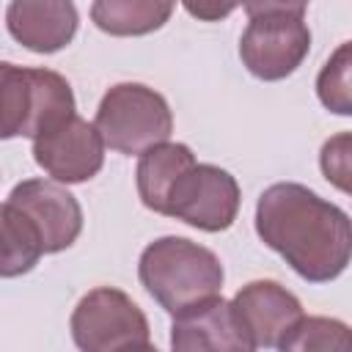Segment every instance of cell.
Here are the masks:
<instances>
[{
  "label": "cell",
  "instance_id": "1",
  "mask_svg": "<svg viewBox=\"0 0 352 352\" xmlns=\"http://www.w3.org/2000/svg\"><path fill=\"white\" fill-rule=\"evenodd\" d=\"M256 234L302 280H336L352 256L349 214L297 182H278L258 195Z\"/></svg>",
  "mask_w": 352,
  "mask_h": 352
},
{
  "label": "cell",
  "instance_id": "2",
  "mask_svg": "<svg viewBox=\"0 0 352 352\" xmlns=\"http://www.w3.org/2000/svg\"><path fill=\"white\" fill-rule=\"evenodd\" d=\"M138 278L154 302L176 316L204 300L217 297L226 272L209 248L184 236H160L143 248Z\"/></svg>",
  "mask_w": 352,
  "mask_h": 352
},
{
  "label": "cell",
  "instance_id": "3",
  "mask_svg": "<svg viewBox=\"0 0 352 352\" xmlns=\"http://www.w3.org/2000/svg\"><path fill=\"white\" fill-rule=\"evenodd\" d=\"M248 28L239 38V58L245 69L275 82L297 72L311 50V30L305 25L302 3H245Z\"/></svg>",
  "mask_w": 352,
  "mask_h": 352
},
{
  "label": "cell",
  "instance_id": "4",
  "mask_svg": "<svg viewBox=\"0 0 352 352\" xmlns=\"http://www.w3.org/2000/svg\"><path fill=\"white\" fill-rule=\"evenodd\" d=\"M94 126L102 143L113 151L143 154L168 143L173 132V113L160 91L143 82H118L102 96Z\"/></svg>",
  "mask_w": 352,
  "mask_h": 352
},
{
  "label": "cell",
  "instance_id": "5",
  "mask_svg": "<svg viewBox=\"0 0 352 352\" xmlns=\"http://www.w3.org/2000/svg\"><path fill=\"white\" fill-rule=\"evenodd\" d=\"M72 338L80 352H124L148 344V319L140 305L113 286L91 289L72 311Z\"/></svg>",
  "mask_w": 352,
  "mask_h": 352
},
{
  "label": "cell",
  "instance_id": "6",
  "mask_svg": "<svg viewBox=\"0 0 352 352\" xmlns=\"http://www.w3.org/2000/svg\"><path fill=\"white\" fill-rule=\"evenodd\" d=\"M239 212V184L236 179L209 162H195L170 187L165 198L168 217H176L201 231H226Z\"/></svg>",
  "mask_w": 352,
  "mask_h": 352
},
{
  "label": "cell",
  "instance_id": "7",
  "mask_svg": "<svg viewBox=\"0 0 352 352\" xmlns=\"http://www.w3.org/2000/svg\"><path fill=\"white\" fill-rule=\"evenodd\" d=\"M6 204L33 223L44 253H60L72 248L82 231L80 201L58 182L25 179L11 190Z\"/></svg>",
  "mask_w": 352,
  "mask_h": 352
},
{
  "label": "cell",
  "instance_id": "8",
  "mask_svg": "<svg viewBox=\"0 0 352 352\" xmlns=\"http://www.w3.org/2000/svg\"><path fill=\"white\" fill-rule=\"evenodd\" d=\"M36 165L58 184H80L94 179L104 165V143L94 124L72 116L52 132L33 140Z\"/></svg>",
  "mask_w": 352,
  "mask_h": 352
},
{
  "label": "cell",
  "instance_id": "9",
  "mask_svg": "<svg viewBox=\"0 0 352 352\" xmlns=\"http://www.w3.org/2000/svg\"><path fill=\"white\" fill-rule=\"evenodd\" d=\"M170 352H256L236 308L212 297L173 316Z\"/></svg>",
  "mask_w": 352,
  "mask_h": 352
},
{
  "label": "cell",
  "instance_id": "10",
  "mask_svg": "<svg viewBox=\"0 0 352 352\" xmlns=\"http://www.w3.org/2000/svg\"><path fill=\"white\" fill-rule=\"evenodd\" d=\"M231 305L236 308L253 344L264 349L278 346V341L292 330V324L305 316L300 300L278 280L245 283L231 300Z\"/></svg>",
  "mask_w": 352,
  "mask_h": 352
},
{
  "label": "cell",
  "instance_id": "11",
  "mask_svg": "<svg viewBox=\"0 0 352 352\" xmlns=\"http://www.w3.org/2000/svg\"><path fill=\"white\" fill-rule=\"evenodd\" d=\"M80 16L74 3L60 0H14L6 8L8 33L30 52L50 55L63 50L77 33Z\"/></svg>",
  "mask_w": 352,
  "mask_h": 352
},
{
  "label": "cell",
  "instance_id": "12",
  "mask_svg": "<svg viewBox=\"0 0 352 352\" xmlns=\"http://www.w3.org/2000/svg\"><path fill=\"white\" fill-rule=\"evenodd\" d=\"M192 165H195V154L184 143H160V146L143 151L138 160V170H135L140 201L151 212L162 214L165 198H168L173 182Z\"/></svg>",
  "mask_w": 352,
  "mask_h": 352
},
{
  "label": "cell",
  "instance_id": "13",
  "mask_svg": "<svg viewBox=\"0 0 352 352\" xmlns=\"http://www.w3.org/2000/svg\"><path fill=\"white\" fill-rule=\"evenodd\" d=\"M77 116V102L66 77L52 69H30V116L22 138H41Z\"/></svg>",
  "mask_w": 352,
  "mask_h": 352
},
{
  "label": "cell",
  "instance_id": "14",
  "mask_svg": "<svg viewBox=\"0 0 352 352\" xmlns=\"http://www.w3.org/2000/svg\"><path fill=\"white\" fill-rule=\"evenodd\" d=\"M173 14V3L157 0H99L91 6V19L110 36H146L160 30Z\"/></svg>",
  "mask_w": 352,
  "mask_h": 352
},
{
  "label": "cell",
  "instance_id": "15",
  "mask_svg": "<svg viewBox=\"0 0 352 352\" xmlns=\"http://www.w3.org/2000/svg\"><path fill=\"white\" fill-rule=\"evenodd\" d=\"M41 253L33 223L11 204H0V278H19L30 272Z\"/></svg>",
  "mask_w": 352,
  "mask_h": 352
},
{
  "label": "cell",
  "instance_id": "16",
  "mask_svg": "<svg viewBox=\"0 0 352 352\" xmlns=\"http://www.w3.org/2000/svg\"><path fill=\"white\" fill-rule=\"evenodd\" d=\"M278 352H352L349 327L330 316H302L278 341Z\"/></svg>",
  "mask_w": 352,
  "mask_h": 352
},
{
  "label": "cell",
  "instance_id": "17",
  "mask_svg": "<svg viewBox=\"0 0 352 352\" xmlns=\"http://www.w3.org/2000/svg\"><path fill=\"white\" fill-rule=\"evenodd\" d=\"M30 116V69L0 60V140L25 135Z\"/></svg>",
  "mask_w": 352,
  "mask_h": 352
},
{
  "label": "cell",
  "instance_id": "18",
  "mask_svg": "<svg viewBox=\"0 0 352 352\" xmlns=\"http://www.w3.org/2000/svg\"><path fill=\"white\" fill-rule=\"evenodd\" d=\"M349 41H344L333 55L330 60L324 63V69L319 72L316 77V94H319V102L338 113V116H349L352 113V96H349Z\"/></svg>",
  "mask_w": 352,
  "mask_h": 352
},
{
  "label": "cell",
  "instance_id": "19",
  "mask_svg": "<svg viewBox=\"0 0 352 352\" xmlns=\"http://www.w3.org/2000/svg\"><path fill=\"white\" fill-rule=\"evenodd\" d=\"M319 165H322V173L327 176V182H333L338 190L349 192V132H341L322 146Z\"/></svg>",
  "mask_w": 352,
  "mask_h": 352
},
{
  "label": "cell",
  "instance_id": "20",
  "mask_svg": "<svg viewBox=\"0 0 352 352\" xmlns=\"http://www.w3.org/2000/svg\"><path fill=\"white\" fill-rule=\"evenodd\" d=\"M192 16H198V19H220V16H226V14H231L236 6H192V3H187L184 6Z\"/></svg>",
  "mask_w": 352,
  "mask_h": 352
},
{
  "label": "cell",
  "instance_id": "21",
  "mask_svg": "<svg viewBox=\"0 0 352 352\" xmlns=\"http://www.w3.org/2000/svg\"><path fill=\"white\" fill-rule=\"evenodd\" d=\"M124 352H160V349L151 346V344H140V346H129V349H124Z\"/></svg>",
  "mask_w": 352,
  "mask_h": 352
}]
</instances>
